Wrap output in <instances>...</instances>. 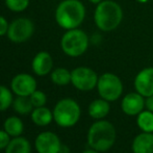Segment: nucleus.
I'll list each match as a JSON object with an SVG mask.
<instances>
[{"label": "nucleus", "mask_w": 153, "mask_h": 153, "mask_svg": "<svg viewBox=\"0 0 153 153\" xmlns=\"http://www.w3.org/2000/svg\"><path fill=\"white\" fill-rule=\"evenodd\" d=\"M55 22L65 30L78 28L85 18V6L80 0H62L55 8Z\"/></svg>", "instance_id": "nucleus-1"}, {"label": "nucleus", "mask_w": 153, "mask_h": 153, "mask_svg": "<svg viewBox=\"0 0 153 153\" xmlns=\"http://www.w3.org/2000/svg\"><path fill=\"white\" fill-rule=\"evenodd\" d=\"M123 20V10L113 0H102L94 12V21L101 31H113L120 26Z\"/></svg>", "instance_id": "nucleus-2"}, {"label": "nucleus", "mask_w": 153, "mask_h": 153, "mask_svg": "<svg viewBox=\"0 0 153 153\" xmlns=\"http://www.w3.org/2000/svg\"><path fill=\"white\" fill-rule=\"evenodd\" d=\"M116 128L109 121L97 120L91 125L88 131V144L99 152H106L116 142Z\"/></svg>", "instance_id": "nucleus-3"}, {"label": "nucleus", "mask_w": 153, "mask_h": 153, "mask_svg": "<svg viewBox=\"0 0 153 153\" xmlns=\"http://www.w3.org/2000/svg\"><path fill=\"white\" fill-rule=\"evenodd\" d=\"M89 36L80 28L66 30L61 39L62 51L70 57H78L85 54L89 48Z\"/></svg>", "instance_id": "nucleus-4"}, {"label": "nucleus", "mask_w": 153, "mask_h": 153, "mask_svg": "<svg viewBox=\"0 0 153 153\" xmlns=\"http://www.w3.org/2000/svg\"><path fill=\"white\" fill-rule=\"evenodd\" d=\"M53 120L62 128H70L78 123L81 116L79 104L71 98L61 99L53 108Z\"/></svg>", "instance_id": "nucleus-5"}, {"label": "nucleus", "mask_w": 153, "mask_h": 153, "mask_svg": "<svg viewBox=\"0 0 153 153\" xmlns=\"http://www.w3.org/2000/svg\"><path fill=\"white\" fill-rule=\"evenodd\" d=\"M97 90L100 98L113 102L121 97L123 93V83L118 75L111 72L103 73L98 78Z\"/></svg>", "instance_id": "nucleus-6"}, {"label": "nucleus", "mask_w": 153, "mask_h": 153, "mask_svg": "<svg viewBox=\"0 0 153 153\" xmlns=\"http://www.w3.org/2000/svg\"><path fill=\"white\" fill-rule=\"evenodd\" d=\"M34 24L28 18H17L10 23L7 30V39L15 44L25 43L33 36Z\"/></svg>", "instance_id": "nucleus-7"}, {"label": "nucleus", "mask_w": 153, "mask_h": 153, "mask_svg": "<svg viewBox=\"0 0 153 153\" xmlns=\"http://www.w3.org/2000/svg\"><path fill=\"white\" fill-rule=\"evenodd\" d=\"M99 76L89 67H77L71 71V83L81 92H89L97 88Z\"/></svg>", "instance_id": "nucleus-8"}, {"label": "nucleus", "mask_w": 153, "mask_h": 153, "mask_svg": "<svg viewBox=\"0 0 153 153\" xmlns=\"http://www.w3.org/2000/svg\"><path fill=\"white\" fill-rule=\"evenodd\" d=\"M62 142L52 131H43L34 139V148L38 153H61Z\"/></svg>", "instance_id": "nucleus-9"}, {"label": "nucleus", "mask_w": 153, "mask_h": 153, "mask_svg": "<svg viewBox=\"0 0 153 153\" xmlns=\"http://www.w3.org/2000/svg\"><path fill=\"white\" fill-rule=\"evenodd\" d=\"M36 89V79L29 73H19L10 81V90L16 96L29 97Z\"/></svg>", "instance_id": "nucleus-10"}, {"label": "nucleus", "mask_w": 153, "mask_h": 153, "mask_svg": "<svg viewBox=\"0 0 153 153\" xmlns=\"http://www.w3.org/2000/svg\"><path fill=\"white\" fill-rule=\"evenodd\" d=\"M145 107V99L144 96L137 92L128 93L123 97L121 101V108L123 113L127 116H137Z\"/></svg>", "instance_id": "nucleus-11"}, {"label": "nucleus", "mask_w": 153, "mask_h": 153, "mask_svg": "<svg viewBox=\"0 0 153 153\" xmlns=\"http://www.w3.org/2000/svg\"><path fill=\"white\" fill-rule=\"evenodd\" d=\"M135 91L144 97L153 95V67H147L141 70L134 78Z\"/></svg>", "instance_id": "nucleus-12"}, {"label": "nucleus", "mask_w": 153, "mask_h": 153, "mask_svg": "<svg viewBox=\"0 0 153 153\" xmlns=\"http://www.w3.org/2000/svg\"><path fill=\"white\" fill-rule=\"evenodd\" d=\"M32 72L36 76L44 77L53 70V59L47 51H39L31 61Z\"/></svg>", "instance_id": "nucleus-13"}, {"label": "nucleus", "mask_w": 153, "mask_h": 153, "mask_svg": "<svg viewBox=\"0 0 153 153\" xmlns=\"http://www.w3.org/2000/svg\"><path fill=\"white\" fill-rule=\"evenodd\" d=\"M133 153H153V132H142L133 139Z\"/></svg>", "instance_id": "nucleus-14"}, {"label": "nucleus", "mask_w": 153, "mask_h": 153, "mask_svg": "<svg viewBox=\"0 0 153 153\" xmlns=\"http://www.w3.org/2000/svg\"><path fill=\"white\" fill-rule=\"evenodd\" d=\"M111 111V105L109 101L105 100L103 98L95 99L92 101L88 108L90 117L95 120H102L106 117Z\"/></svg>", "instance_id": "nucleus-15"}, {"label": "nucleus", "mask_w": 153, "mask_h": 153, "mask_svg": "<svg viewBox=\"0 0 153 153\" xmlns=\"http://www.w3.org/2000/svg\"><path fill=\"white\" fill-rule=\"evenodd\" d=\"M31 121L34 125L40 127H45L51 124L53 120V111L46 106L34 107L30 114Z\"/></svg>", "instance_id": "nucleus-16"}, {"label": "nucleus", "mask_w": 153, "mask_h": 153, "mask_svg": "<svg viewBox=\"0 0 153 153\" xmlns=\"http://www.w3.org/2000/svg\"><path fill=\"white\" fill-rule=\"evenodd\" d=\"M3 129L12 137H21L24 131V123L18 116H10L4 120Z\"/></svg>", "instance_id": "nucleus-17"}, {"label": "nucleus", "mask_w": 153, "mask_h": 153, "mask_svg": "<svg viewBox=\"0 0 153 153\" xmlns=\"http://www.w3.org/2000/svg\"><path fill=\"white\" fill-rule=\"evenodd\" d=\"M5 153H31V144L26 137H12L10 144L6 147Z\"/></svg>", "instance_id": "nucleus-18"}, {"label": "nucleus", "mask_w": 153, "mask_h": 153, "mask_svg": "<svg viewBox=\"0 0 153 153\" xmlns=\"http://www.w3.org/2000/svg\"><path fill=\"white\" fill-rule=\"evenodd\" d=\"M12 107L18 115L21 116L30 115L34 108L30 98L25 96H16V98H14V101H13Z\"/></svg>", "instance_id": "nucleus-19"}, {"label": "nucleus", "mask_w": 153, "mask_h": 153, "mask_svg": "<svg viewBox=\"0 0 153 153\" xmlns=\"http://www.w3.org/2000/svg\"><path fill=\"white\" fill-rule=\"evenodd\" d=\"M50 79L55 85L59 87L68 85L69 83H71V71L62 67L55 68L51 71Z\"/></svg>", "instance_id": "nucleus-20"}, {"label": "nucleus", "mask_w": 153, "mask_h": 153, "mask_svg": "<svg viewBox=\"0 0 153 153\" xmlns=\"http://www.w3.org/2000/svg\"><path fill=\"white\" fill-rule=\"evenodd\" d=\"M137 124L144 132H153V113L148 109L142 111L137 116Z\"/></svg>", "instance_id": "nucleus-21"}, {"label": "nucleus", "mask_w": 153, "mask_h": 153, "mask_svg": "<svg viewBox=\"0 0 153 153\" xmlns=\"http://www.w3.org/2000/svg\"><path fill=\"white\" fill-rule=\"evenodd\" d=\"M14 93L3 85H0V111H4L12 107L14 101Z\"/></svg>", "instance_id": "nucleus-22"}, {"label": "nucleus", "mask_w": 153, "mask_h": 153, "mask_svg": "<svg viewBox=\"0 0 153 153\" xmlns=\"http://www.w3.org/2000/svg\"><path fill=\"white\" fill-rule=\"evenodd\" d=\"M5 6L13 13H22L28 8L30 0H4Z\"/></svg>", "instance_id": "nucleus-23"}, {"label": "nucleus", "mask_w": 153, "mask_h": 153, "mask_svg": "<svg viewBox=\"0 0 153 153\" xmlns=\"http://www.w3.org/2000/svg\"><path fill=\"white\" fill-rule=\"evenodd\" d=\"M31 100V103L33 105V107H41L45 106L47 103V95L45 94L43 91L36 89L32 94L29 96Z\"/></svg>", "instance_id": "nucleus-24"}, {"label": "nucleus", "mask_w": 153, "mask_h": 153, "mask_svg": "<svg viewBox=\"0 0 153 153\" xmlns=\"http://www.w3.org/2000/svg\"><path fill=\"white\" fill-rule=\"evenodd\" d=\"M10 140H12V137L4 129H0V150H5Z\"/></svg>", "instance_id": "nucleus-25"}, {"label": "nucleus", "mask_w": 153, "mask_h": 153, "mask_svg": "<svg viewBox=\"0 0 153 153\" xmlns=\"http://www.w3.org/2000/svg\"><path fill=\"white\" fill-rule=\"evenodd\" d=\"M8 27H10V23L6 20V18L2 15H0V38L4 36L7 34Z\"/></svg>", "instance_id": "nucleus-26"}, {"label": "nucleus", "mask_w": 153, "mask_h": 153, "mask_svg": "<svg viewBox=\"0 0 153 153\" xmlns=\"http://www.w3.org/2000/svg\"><path fill=\"white\" fill-rule=\"evenodd\" d=\"M145 107H146V109H148V111H150L153 113V95L152 96H149V97H146Z\"/></svg>", "instance_id": "nucleus-27"}, {"label": "nucleus", "mask_w": 153, "mask_h": 153, "mask_svg": "<svg viewBox=\"0 0 153 153\" xmlns=\"http://www.w3.org/2000/svg\"><path fill=\"white\" fill-rule=\"evenodd\" d=\"M81 153H100V152L97 151V150H95V149H93V148H90V149L85 150V151H82Z\"/></svg>", "instance_id": "nucleus-28"}, {"label": "nucleus", "mask_w": 153, "mask_h": 153, "mask_svg": "<svg viewBox=\"0 0 153 153\" xmlns=\"http://www.w3.org/2000/svg\"><path fill=\"white\" fill-rule=\"evenodd\" d=\"M89 1L91 2V3H93V4H96V5H97V4L100 3V2L102 1V0H89Z\"/></svg>", "instance_id": "nucleus-29"}, {"label": "nucleus", "mask_w": 153, "mask_h": 153, "mask_svg": "<svg viewBox=\"0 0 153 153\" xmlns=\"http://www.w3.org/2000/svg\"><path fill=\"white\" fill-rule=\"evenodd\" d=\"M139 3H147V2H149L150 0H137Z\"/></svg>", "instance_id": "nucleus-30"}, {"label": "nucleus", "mask_w": 153, "mask_h": 153, "mask_svg": "<svg viewBox=\"0 0 153 153\" xmlns=\"http://www.w3.org/2000/svg\"><path fill=\"white\" fill-rule=\"evenodd\" d=\"M0 153H1V152H0Z\"/></svg>", "instance_id": "nucleus-31"}]
</instances>
